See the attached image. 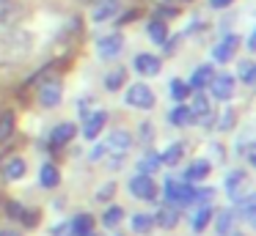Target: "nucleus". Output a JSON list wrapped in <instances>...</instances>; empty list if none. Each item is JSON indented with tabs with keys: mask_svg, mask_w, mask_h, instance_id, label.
Instances as JSON below:
<instances>
[{
	"mask_svg": "<svg viewBox=\"0 0 256 236\" xmlns=\"http://www.w3.org/2000/svg\"><path fill=\"white\" fill-rule=\"evenodd\" d=\"M130 146H132V137H130V132L116 129V132H110V135L105 137V143H100V146L91 151V162H100L102 157L122 159L124 154L130 151Z\"/></svg>",
	"mask_w": 256,
	"mask_h": 236,
	"instance_id": "nucleus-1",
	"label": "nucleus"
},
{
	"mask_svg": "<svg viewBox=\"0 0 256 236\" xmlns=\"http://www.w3.org/2000/svg\"><path fill=\"white\" fill-rule=\"evenodd\" d=\"M30 44H34V36L28 30H12L3 41H0V58L6 60H17V58H25L30 52Z\"/></svg>",
	"mask_w": 256,
	"mask_h": 236,
	"instance_id": "nucleus-2",
	"label": "nucleus"
},
{
	"mask_svg": "<svg viewBox=\"0 0 256 236\" xmlns=\"http://www.w3.org/2000/svg\"><path fill=\"white\" fill-rule=\"evenodd\" d=\"M124 102H127L130 107H135V110H149L152 104H154V91H152L149 85H144V82H135V85L127 88Z\"/></svg>",
	"mask_w": 256,
	"mask_h": 236,
	"instance_id": "nucleus-3",
	"label": "nucleus"
},
{
	"mask_svg": "<svg viewBox=\"0 0 256 236\" xmlns=\"http://www.w3.org/2000/svg\"><path fill=\"white\" fill-rule=\"evenodd\" d=\"M39 102L44 104V107H56V104H61L64 99V88H61V80H47V77H39Z\"/></svg>",
	"mask_w": 256,
	"mask_h": 236,
	"instance_id": "nucleus-4",
	"label": "nucleus"
},
{
	"mask_svg": "<svg viewBox=\"0 0 256 236\" xmlns=\"http://www.w3.org/2000/svg\"><path fill=\"white\" fill-rule=\"evenodd\" d=\"M130 192H132L138 201H154L157 198V187H154V181H152V176H144V173L130 179Z\"/></svg>",
	"mask_w": 256,
	"mask_h": 236,
	"instance_id": "nucleus-5",
	"label": "nucleus"
},
{
	"mask_svg": "<svg viewBox=\"0 0 256 236\" xmlns=\"http://www.w3.org/2000/svg\"><path fill=\"white\" fill-rule=\"evenodd\" d=\"M122 49H124L122 33H108V36H102L100 41H96V55H100V58H105V60L116 58Z\"/></svg>",
	"mask_w": 256,
	"mask_h": 236,
	"instance_id": "nucleus-6",
	"label": "nucleus"
},
{
	"mask_svg": "<svg viewBox=\"0 0 256 236\" xmlns=\"http://www.w3.org/2000/svg\"><path fill=\"white\" fill-rule=\"evenodd\" d=\"M234 77H228V74H218V77H212V82H210V91H212V96L215 99H220V102H228V99L234 96Z\"/></svg>",
	"mask_w": 256,
	"mask_h": 236,
	"instance_id": "nucleus-7",
	"label": "nucleus"
},
{
	"mask_svg": "<svg viewBox=\"0 0 256 236\" xmlns=\"http://www.w3.org/2000/svg\"><path fill=\"white\" fill-rule=\"evenodd\" d=\"M190 113H193V118L198 121V124H204V126H212V110H210V99H206L201 91H196V93H193V104H190Z\"/></svg>",
	"mask_w": 256,
	"mask_h": 236,
	"instance_id": "nucleus-8",
	"label": "nucleus"
},
{
	"mask_svg": "<svg viewBox=\"0 0 256 236\" xmlns=\"http://www.w3.org/2000/svg\"><path fill=\"white\" fill-rule=\"evenodd\" d=\"M135 71L138 74H144V77H157L160 74V69H162V63H160V58L157 55H152V52H140L138 58H135Z\"/></svg>",
	"mask_w": 256,
	"mask_h": 236,
	"instance_id": "nucleus-9",
	"label": "nucleus"
},
{
	"mask_svg": "<svg viewBox=\"0 0 256 236\" xmlns=\"http://www.w3.org/2000/svg\"><path fill=\"white\" fill-rule=\"evenodd\" d=\"M25 170H28V165H25V159L17 157V154L8 157L6 162L0 165V173H3V179H6V181H20L25 176Z\"/></svg>",
	"mask_w": 256,
	"mask_h": 236,
	"instance_id": "nucleus-10",
	"label": "nucleus"
},
{
	"mask_svg": "<svg viewBox=\"0 0 256 236\" xmlns=\"http://www.w3.org/2000/svg\"><path fill=\"white\" fill-rule=\"evenodd\" d=\"M105 121H108L105 110L91 113L88 118H86V124H83V137H86V140H96V137H100V132L105 129Z\"/></svg>",
	"mask_w": 256,
	"mask_h": 236,
	"instance_id": "nucleus-11",
	"label": "nucleus"
},
{
	"mask_svg": "<svg viewBox=\"0 0 256 236\" xmlns=\"http://www.w3.org/2000/svg\"><path fill=\"white\" fill-rule=\"evenodd\" d=\"M237 36H226L220 44H215L212 47V58L218 60V63H226V60H232V55H234V49H237Z\"/></svg>",
	"mask_w": 256,
	"mask_h": 236,
	"instance_id": "nucleus-12",
	"label": "nucleus"
},
{
	"mask_svg": "<svg viewBox=\"0 0 256 236\" xmlns=\"http://www.w3.org/2000/svg\"><path fill=\"white\" fill-rule=\"evenodd\" d=\"M212 77H215V69L212 66H198V69L193 71V77H190V91H201V88H206L212 82Z\"/></svg>",
	"mask_w": 256,
	"mask_h": 236,
	"instance_id": "nucleus-13",
	"label": "nucleus"
},
{
	"mask_svg": "<svg viewBox=\"0 0 256 236\" xmlns=\"http://www.w3.org/2000/svg\"><path fill=\"white\" fill-rule=\"evenodd\" d=\"M94 22H105V19H110V16H116V11H118V0H94Z\"/></svg>",
	"mask_w": 256,
	"mask_h": 236,
	"instance_id": "nucleus-14",
	"label": "nucleus"
},
{
	"mask_svg": "<svg viewBox=\"0 0 256 236\" xmlns=\"http://www.w3.org/2000/svg\"><path fill=\"white\" fill-rule=\"evenodd\" d=\"M146 33L152 36V41H154V44H166V41H168L166 22H162L160 16H154V19H149V22H146Z\"/></svg>",
	"mask_w": 256,
	"mask_h": 236,
	"instance_id": "nucleus-15",
	"label": "nucleus"
},
{
	"mask_svg": "<svg viewBox=\"0 0 256 236\" xmlns=\"http://www.w3.org/2000/svg\"><path fill=\"white\" fill-rule=\"evenodd\" d=\"M168 121H171L174 126H188V124H196L193 113H190L188 104H176V107L168 113Z\"/></svg>",
	"mask_w": 256,
	"mask_h": 236,
	"instance_id": "nucleus-16",
	"label": "nucleus"
},
{
	"mask_svg": "<svg viewBox=\"0 0 256 236\" xmlns=\"http://www.w3.org/2000/svg\"><path fill=\"white\" fill-rule=\"evenodd\" d=\"M58 181H61V173H58L56 165H52V162L42 165V170H39V184L47 187V190H52V187H58Z\"/></svg>",
	"mask_w": 256,
	"mask_h": 236,
	"instance_id": "nucleus-17",
	"label": "nucleus"
},
{
	"mask_svg": "<svg viewBox=\"0 0 256 236\" xmlns=\"http://www.w3.org/2000/svg\"><path fill=\"white\" fill-rule=\"evenodd\" d=\"M20 14H22V11H20L14 3H8V0H0V27L14 25V22L20 19Z\"/></svg>",
	"mask_w": 256,
	"mask_h": 236,
	"instance_id": "nucleus-18",
	"label": "nucleus"
},
{
	"mask_svg": "<svg viewBox=\"0 0 256 236\" xmlns=\"http://www.w3.org/2000/svg\"><path fill=\"white\" fill-rule=\"evenodd\" d=\"M74 137V124H58L56 129L50 132V143L52 146H64Z\"/></svg>",
	"mask_w": 256,
	"mask_h": 236,
	"instance_id": "nucleus-19",
	"label": "nucleus"
},
{
	"mask_svg": "<svg viewBox=\"0 0 256 236\" xmlns=\"http://www.w3.org/2000/svg\"><path fill=\"white\" fill-rule=\"evenodd\" d=\"M206 173H210V162L206 159H196L184 170V181H201V179H206Z\"/></svg>",
	"mask_w": 256,
	"mask_h": 236,
	"instance_id": "nucleus-20",
	"label": "nucleus"
},
{
	"mask_svg": "<svg viewBox=\"0 0 256 236\" xmlns=\"http://www.w3.org/2000/svg\"><path fill=\"white\" fill-rule=\"evenodd\" d=\"M154 223L160 225V228L171 231V228H176V223H179V212H176V209H171V206H166V209H160V212H157Z\"/></svg>",
	"mask_w": 256,
	"mask_h": 236,
	"instance_id": "nucleus-21",
	"label": "nucleus"
},
{
	"mask_svg": "<svg viewBox=\"0 0 256 236\" xmlns=\"http://www.w3.org/2000/svg\"><path fill=\"white\" fill-rule=\"evenodd\" d=\"M182 157H184V143H171V146L160 154V162L174 168V165H179V159H182Z\"/></svg>",
	"mask_w": 256,
	"mask_h": 236,
	"instance_id": "nucleus-22",
	"label": "nucleus"
},
{
	"mask_svg": "<svg viewBox=\"0 0 256 236\" xmlns=\"http://www.w3.org/2000/svg\"><path fill=\"white\" fill-rule=\"evenodd\" d=\"M72 223V234L74 236H86V234H91V228H94V217L91 214H78L74 220H69Z\"/></svg>",
	"mask_w": 256,
	"mask_h": 236,
	"instance_id": "nucleus-23",
	"label": "nucleus"
},
{
	"mask_svg": "<svg viewBox=\"0 0 256 236\" xmlns=\"http://www.w3.org/2000/svg\"><path fill=\"white\" fill-rule=\"evenodd\" d=\"M234 203H237V209L242 212V220H245V223H248V225H254V223H256V212H254V195L237 198Z\"/></svg>",
	"mask_w": 256,
	"mask_h": 236,
	"instance_id": "nucleus-24",
	"label": "nucleus"
},
{
	"mask_svg": "<svg viewBox=\"0 0 256 236\" xmlns=\"http://www.w3.org/2000/svg\"><path fill=\"white\" fill-rule=\"evenodd\" d=\"M234 225V209H223V212H218V223H215V231L220 236H228V231H232Z\"/></svg>",
	"mask_w": 256,
	"mask_h": 236,
	"instance_id": "nucleus-25",
	"label": "nucleus"
},
{
	"mask_svg": "<svg viewBox=\"0 0 256 236\" xmlns=\"http://www.w3.org/2000/svg\"><path fill=\"white\" fill-rule=\"evenodd\" d=\"M14 135V113L12 110H3L0 113V143H6Z\"/></svg>",
	"mask_w": 256,
	"mask_h": 236,
	"instance_id": "nucleus-26",
	"label": "nucleus"
},
{
	"mask_svg": "<svg viewBox=\"0 0 256 236\" xmlns=\"http://www.w3.org/2000/svg\"><path fill=\"white\" fill-rule=\"evenodd\" d=\"M242 184H245V173H242V170H232V173L226 176V192H228V198H232V201L237 198V190Z\"/></svg>",
	"mask_w": 256,
	"mask_h": 236,
	"instance_id": "nucleus-27",
	"label": "nucleus"
},
{
	"mask_svg": "<svg viewBox=\"0 0 256 236\" xmlns=\"http://www.w3.org/2000/svg\"><path fill=\"white\" fill-rule=\"evenodd\" d=\"M160 154H146V157H140V162H138V170H140V173H144V176H152V173H154V170L157 168H160Z\"/></svg>",
	"mask_w": 256,
	"mask_h": 236,
	"instance_id": "nucleus-28",
	"label": "nucleus"
},
{
	"mask_svg": "<svg viewBox=\"0 0 256 236\" xmlns=\"http://www.w3.org/2000/svg\"><path fill=\"white\" fill-rule=\"evenodd\" d=\"M124 80H127V69L118 66V69H113L110 74L105 77V88H108V91H118V88L124 85Z\"/></svg>",
	"mask_w": 256,
	"mask_h": 236,
	"instance_id": "nucleus-29",
	"label": "nucleus"
},
{
	"mask_svg": "<svg viewBox=\"0 0 256 236\" xmlns=\"http://www.w3.org/2000/svg\"><path fill=\"white\" fill-rule=\"evenodd\" d=\"M168 93H171V99H176V102H182V99H188L190 93V85L184 80H171V85H168Z\"/></svg>",
	"mask_w": 256,
	"mask_h": 236,
	"instance_id": "nucleus-30",
	"label": "nucleus"
},
{
	"mask_svg": "<svg viewBox=\"0 0 256 236\" xmlns=\"http://www.w3.org/2000/svg\"><path fill=\"white\" fill-rule=\"evenodd\" d=\"M152 228H154V217H149V214H135L132 217V231L135 234H149Z\"/></svg>",
	"mask_w": 256,
	"mask_h": 236,
	"instance_id": "nucleus-31",
	"label": "nucleus"
},
{
	"mask_svg": "<svg viewBox=\"0 0 256 236\" xmlns=\"http://www.w3.org/2000/svg\"><path fill=\"white\" fill-rule=\"evenodd\" d=\"M179 192H182V181L168 179V181H166V187H162V195H166L168 206H171V203H179Z\"/></svg>",
	"mask_w": 256,
	"mask_h": 236,
	"instance_id": "nucleus-32",
	"label": "nucleus"
},
{
	"mask_svg": "<svg viewBox=\"0 0 256 236\" xmlns=\"http://www.w3.org/2000/svg\"><path fill=\"white\" fill-rule=\"evenodd\" d=\"M237 151L245 157L248 165H256V148H254V140H250V137H245V140L237 143Z\"/></svg>",
	"mask_w": 256,
	"mask_h": 236,
	"instance_id": "nucleus-33",
	"label": "nucleus"
},
{
	"mask_svg": "<svg viewBox=\"0 0 256 236\" xmlns=\"http://www.w3.org/2000/svg\"><path fill=\"white\" fill-rule=\"evenodd\" d=\"M210 220H212V209L204 206V209H198V214H196L193 220H190V225H193V231H204L206 225H210Z\"/></svg>",
	"mask_w": 256,
	"mask_h": 236,
	"instance_id": "nucleus-34",
	"label": "nucleus"
},
{
	"mask_svg": "<svg viewBox=\"0 0 256 236\" xmlns=\"http://www.w3.org/2000/svg\"><path fill=\"white\" fill-rule=\"evenodd\" d=\"M122 217H124L122 209H118V206H110L105 214H102V225H105V228H116V225L122 223Z\"/></svg>",
	"mask_w": 256,
	"mask_h": 236,
	"instance_id": "nucleus-35",
	"label": "nucleus"
},
{
	"mask_svg": "<svg viewBox=\"0 0 256 236\" xmlns=\"http://www.w3.org/2000/svg\"><path fill=\"white\" fill-rule=\"evenodd\" d=\"M237 74H240V80H242L245 85H254V63H250V60H245V63H240Z\"/></svg>",
	"mask_w": 256,
	"mask_h": 236,
	"instance_id": "nucleus-36",
	"label": "nucleus"
},
{
	"mask_svg": "<svg viewBox=\"0 0 256 236\" xmlns=\"http://www.w3.org/2000/svg\"><path fill=\"white\" fill-rule=\"evenodd\" d=\"M113 192H116V184H113V181H108L105 187H100V190H96V201H100V203L110 201V198H113Z\"/></svg>",
	"mask_w": 256,
	"mask_h": 236,
	"instance_id": "nucleus-37",
	"label": "nucleus"
},
{
	"mask_svg": "<svg viewBox=\"0 0 256 236\" xmlns=\"http://www.w3.org/2000/svg\"><path fill=\"white\" fill-rule=\"evenodd\" d=\"M232 126H234V110L228 107V110H223L220 121H218V129H223V132H226V129H232Z\"/></svg>",
	"mask_w": 256,
	"mask_h": 236,
	"instance_id": "nucleus-38",
	"label": "nucleus"
},
{
	"mask_svg": "<svg viewBox=\"0 0 256 236\" xmlns=\"http://www.w3.org/2000/svg\"><path fill=\"white\" fill-rule=\"evenodd\" d=\"M20 220H22V223L28 225V228H34V225H36V220H39V214H36V212H28V209H22Z\"/></svg>",
	"mask_w": 256,
	"mask_h": 236,
	"instance_id": "nucleus-39",
	"label": "nucleus"
},
{
	"mask_svg": "<svg viewBox=\"0 0 256 236\" xmlns=\"http://www.w3.org/2000/svg\"><path fill=\"white\" fill-rule=\"evenodd\" d=\"M52 236H74L72 234V223H61L52 228Z\"/></svg>",
	"mask_w": 256,
	"mask_h": 236,
	"instance_id": "nucleus-40",
	"label": "nucleus"
},
{
	"mask_svg": "<svg viewBox=\"0 0 256 236\" xmlns=\"http://www.w3.org/2000/svg\"><path fill=\"white\" fill-rule=\"evenodd\" d=\"M210 151H212V159H215V165H220L223 159H226V154H223V146H220V143H212Z\"/></svg>",
	"mask_w": 256,
	"mask_h": 236,
	"instance_id": "nucleus-41",
	"label": "nucleus"
},
{
	"mask_svg": "<svg viewBox=\"0 0 256 236\" xmlns=\"http://www.w3.org/2000/svg\"><path fill=\"white\" fill-rule=\"evenodd\" d=\"M157 14L160 16H176V8H174V5H157Z\"/></svg>",
	"mask_w": 256,
	"mask_h": 236,
	"instance_id": "nucleus-42",
	"label": "nucleus"
},
{
	"mask_svg": "<svg viewBox=\"0 0 256 236\" xmlns=\"http://www.w3.org/2000/svg\"><path fill=\"white\" fill-rule=\"evenodd\" d=\"M6 212L12 214V217H17V220H20V214H22V206H20V203H8Z\"/></svg>",
	"mask_w": 256,
	"mask_h": 236,
	"instance_id": "nucleus-43",
	"label": "nucleus"
},
{
	"mask_svg": "<svg viewBox=\"0 0 256 236\" xmlns=\"http://www.w3.org/2000/svg\"><path fill=\"white\" fill-rule=\"evenodd\" d=\"M232 3H234V0H210V5H212V8H228Z\"/></svg>",
	"mask_w": 256,
	"mask_h": 236,
	"instance_id": "nucleus-44",
	"label": "nucleus"
},
{
	"mask_svg": "<svg viewBox=\"0 0 256 236\" xmlns=\"http://www.w3.org/2000/svg\"><path fill=\"white\" fill-rule=\"evenodd\" d=\"M135 16H138V11H127V14L118 16V25H127V22H130V19H135Z\"/></svg>",
	"mask_w": 256,
	"mask_h": 236,
	"instance_id": "nucleus-45",
	"label": "nucleus"
},
{
	"mask_svg": "<svg viewBox=\"0 0 256 236\" xmlns=\"http://www.w3.org/2000/svg\"><path fill=\"white\" fill-rule=\"evenodd\" d=\"M140 137H144V140L152 137V124H140Z\"/></svg>",
	"mask_w": 256,
	"mask_h": 236,
	"instance_id": "nucleus-46",
	"label": "nucleus"
},
{
	"mask_svg": "<svg viewBox=\"0 0 256 236\" xmlns=\"http://www.w3.org/2000/svg\"><path fill=\"white\" fill-rule=\"evenodd\" d=\"M245 47H248L250 52H254V49H256V36H254V33H250V36H248V44H245Z\"/></svg>",
	"mask_w": 256,
	"mask_h": 236,
	"instance_id": "nucleus-47",
	"label": "nucleus"
},
{
	"mask_svg": "<svg viewBox=\"0 0 256 236\" xmlns=\"http://www.w3.org/2000/svg\"><path fill=\"white\" fill-rule=\"evenodd\" d=\"M0 236H20L17 231H0Z\"/></svg>",
	"mask_w": 256,
	"mask_h": 236,
	"instance_id": "nucleus-48",
	"label": "nucleus"
},
{
	"mask_svg": "<svg viewBox=\"0 0 256 236\" xmlns=\"http://www.w3.org/2000/svg\"><path fill=\"white\" fill-rule=\"evenodd\" d=\"M157 5H171V0H154Z\"/></svg>",
	"mask_w": 256,
	"mask_h": 236,
	"instance_id": "nucleus-49",
	"label": "nucleus"
},
{
	"mask_svg": "<svg viewBox=\"0 0 256 236\" xmlns=\"http://www.w3.org/2000/svg\"><path fill=\"white\" fill-rule=\"evenodd\" d=\"M234 236H242V234H234Z\"/></svg>",
	"mask_w": 256,
	"mask_h": 236,
	"instance_id": "nucleus-50",
	"label": "nucleus"
},
{
	"mask_svg": "<svg viewBox=\"0 0 256 236\" xmlns=\"http://www.w3.org/2000/svg\"><path fill=\"white\" fill-rule=\"evenodd\" d=\"M88 3H94V0H88Z\"/></svg>",
	"mask_w": 256,
	"mask_h": 236,
	"instance_id": "nucleus-51",
	"label": "nucleus"
}]
</instances>
